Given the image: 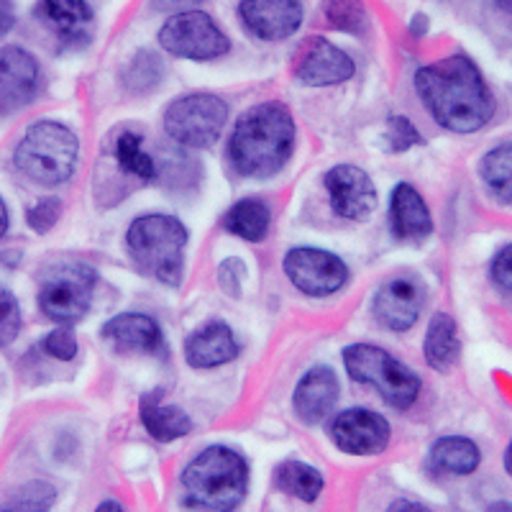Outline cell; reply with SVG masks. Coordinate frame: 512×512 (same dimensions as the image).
Instances as JSON below:
<instances>
[{
	"label": "cell",
	"instance_id": "6da1fadb",
	"mask_svg": "<svg viewBox=\"0 0 512 512\" xmlns=\"http://www.w3.org/2000/svg\"><path fill=\"white\" fill-rule=\"evenodd\" d=\"M413 85L425 111L451 134H474L495 116V95L482 70L461 52L420 67Z\"/></svg>",
	"mask_w": 512,
	"mask_h": 512
},
{
	"label": "cell",
	"instance_id": "7a4b0ae2",
	"mask_svg": "<svg viewBox=\"0 0 512 512\" xmlns=\"http://www.w3.org/2000/svg\"><path fill=\"white\" fill-rule=\"evenodd\" d=\"M297 146V123L290 105L262 100L236 118L228 136L226 157L246 180H269L290 164Z\"/></svg>",
	"mask_w": 512,
	"mask_h": 512
},
{
	"label": "cell",
	"instance_id": "3957f363",
	"mask_svg": "<svg viewBox=\"0 0 512 512\" xmlns=\"http://www.w3.org/2000/svg\"><path fill=\"white\" fill-rule=\"evenodd\" d=\"M251 469L244 454L226 443H213L192 456L182 469V492L192 507L205 512H236L249 495Z\"/></svg>",
	"mask_w": 512,
	"mask_h": 512
},
{
	"label": "cell",
	"instance_id": "277c9868",
	"mask_svg": "<svg viewBox=\"0 0 512 512\" xmlns=\"http://www.w3.org/2000/svg\"><path fill=\"white\" fill-rule=\"evenodd\" d=\"M13 167L39 187H62L75 177L80 164V136L67 123L39 118L29 123L13 146Z\"/></svg>",
	"mask_w": 512,
	"mask_h": 512
},
{
	"label": "cell",
	"instance_id": "5b68a950",
	"mask_svg": "<svg viewBox=\"0 0 512 512\" xmlns=\"http://www.w3.org/2000/svg\"><path fill=\"white\" fill-rule=\"evenodd\" d=\"M190 231L177 216L144 213L126 228V254L144 277L164 287H177L185 277V251Z\"/></svg>",
	"mask_w": 512,
	"mask_h": 512
},
{
	"label": "cell",
	"instance_id": "8992f818",
	"mask_svg": "<svg viewBox=\"0 0 512 512\" xmlns=\"http://www.w3.org/2000/svg\"><path fill=\"white\" fill-rule=\"evenodd\" d=\"M344 369L354 382L367 384L390 408L408 410L420 397V377L395 354L374 344H349L341 354Z\"/></svg>",
	"mask_w": 512,
	"mask_h": 512
},
{
	"label": "cell",
	"instance_id": "52a82bcc",
	"mask_svg": "<svg viewBox=\"0 0 512 512\" xmlns=\"http://www.w3.org/2000/svg\"><path fill=\"white\" fill-rule=\"evenodd\" d=\"M98 287V269L88 262H64L49 264L41 272L36 305L41 315L57 326H75L82 318H88L93 308V295Z\"/></svg>",
	"mask_w": 512,
	"mask_h": 512
},
{
	"label": "cell",
	"instance_id": "ba28073f",
	"mask_svg": "<svg viewBox=\"0 0 512 512\" xmlns=\"http://www.w3.org/2000/svg\"><path fill=\"white\" fill-rule=\"evenodd\" d=\"M228 116H231V108H228L226 98L208 93V90H195V93L169 100V105L164 108L162 126L164 134L177 146L203 152L221 141Z\"/></svg>",
	"mask_w": 512,
	"mask_h": 512
},
{
	"label": "cell",
	"instance_id": "9c48e42d",
	"mask_svg": "<svg viewBox=\"0 0 512 512\" xmlns=\"http://www.w3.org/2000/svg\"><path fill=\"white\" fill-rule=\"evenodd\" d=\"M157 41L162 52L185 62H216L231 52V36L216 18L200 8L167 16Z\"/></svg>",
	"mask_w": 512,
	"mask_h": 512
},
{
	"label": "cell",
	"instance_id": "30bf717a",
	"mask_svg": "<svg viewBox=\"0 0 512 512\" xmlns=\"http://www.w3.org/2000/svg\"><path fill=\"white\" fill-rule=\"evenodd\" d=\"M282 272L305 297H331L351 280L349 264L333 251L318 246H292L282 259Z\"/></svg>",
	"mask_w": 512,
	"mask_h": 512
},
{
	"label": "cell",
	"instance_id": "8fae6325",
	"mask_svg": "<svg viewBox=\"0 0 512 512\" xmlns=\"http://www.w3.org/2000/svg\"><path fill=\"white\" fill-rule=\"evenodd\" d=\"M44 88V70L34 52L21 44L0 47V118H11L36 103Z\"/></svg>",
	"mask_w": 512,
	"mask_h": 512
},
{
	"label": "cell",
	"instance_id": "7c38bea8",
	"mask_svg": "<svg viewBox=\"0 0 512 512\" xmlns=\"http://www.w3.org/2000/svg\"><path fill=\"white\" fill-rule=\"evenodd\" d=\"M356 75V62L346 49L323 36L300 41L292 59V77L305 88H336Z\"/></svg>",
	"mask_w": 512,
	"mask_h": 512
},
{
	"label": "cell",
	"instance_id": "4fadbf2b",
	"mask_svg": "<svg viewBox=\"0 0 512 512\" xmlns=\"http://www.w3.org/2000/svg\"><path fill=\"white\" fill-rule=\"evenodd\" d=\"M323 185H326L333 216L361 223L369 221L377 210V185H374L367 169L356 167V164H336L326 172Z\"/></svg>",
	"mask_w": 512,
	"mask_h": 512
},
{
	"label": "cell",
	"instance_id": "5bb4252c",
	"mask_svg": "<svg viewBox=\"0 0 512 512\" xmlns=\"http://www.w3.org/2000/svg\"><path fill=\"white\" fill-rule=\"evenodd\" d=\"M425 308V287L413 274H395L374 290L372 315L384 331L408 333Z\"/></svg>",
	"mask_w": 512,
	"mask_h": 512
},
{
	"label": "cell",
	"instance_id": "9a60e30c",
	"mask_svg": "<svg viewBox=\"0 0 512 512\" xmlns=\"http://www.w3.org/2000/svg\"><path fill=\"white\" fill-rule=\"evenodd\" d=\"M331 441L341 454L377 456L392 441V425L369 408H346L331 420Z\"/></svg>",
	"mask_w": 512,
	"mask_h": 512
},
{
	"label": "cell",
	"instance_id": "2e32d148",
	"mask_svg": "<svg viewBox=\"0 0 512 512\" xmlns=\"http://www.w3.org/2000/svg\"><path fill=\"white\" fill-rule=\"evenodd\" d=\"M236 18L249 36L267 44L292 39L303 29V0H239Z\"/></svg>",
	"mask_w": 512,
	"mask_h": 512
},
{
	"label": "cell",
	"instance_id": "e0dca14e",
	"mask_svg": "<svg viewBox=\"0 0 512 512\" xmlns=\"http://www.w3.org/2000/svg\"><path fill=\"white\" fill-rule=\"evenodd\" d=\"M34 16L64 47H88L95 36L93 0H36Z\"/></svg>",
	"mask_w": 512,
	"mask_h": 512
},
{
	"label": "cell",
	"instance_id": "ac0fdd59",
	"mask_svg": "<svg viewBox=\"0 0 512 512\" xmlns=\"http://www.w3.org/2000/svg\"><path fill=\"white\" fill-rule=\"evenodd\" d=\"M100 336L118 354L167 356V338H164L162 326L152 315L136 313V310L105 320Z\"/></svg>",
	"mask_w": 512,
	"mask_h": 512
},
{
	"label": "cell",
	"instance_id": "d6986e66",
	"mask_svg": "<svg viewBox=\"0 0 512 512\" xmlns=\"http://www.w3.org/2000/svg\"><path fill=\"white\" fill-rule=\"evenodd\" d=\"M341 400V382L328 364H315L297 379L292 390V413L303 425H320L331 418Z\"/></svg>",
	"mask_w": 512,
	"mask_h": 512
},
{
	"label": "cell",
	"instance_id": "ffe728a7",
	"mask_svg": "<svg viewBox=\"0 0 512 512\" xmlns=\"http://www.w3.org/2000/svg\"><path fill=\"white\" fill-rule=\"evenodd\" d=\"M182 354H185L187 367L208 372V369L226 367L233 359H239L241 344L226 320L210 318L187 333Z\"/></svg>",
	"mask_w": 512,
	"mask_h": 512
},
{
	"label": "cell",
	"instance_id": "44dd1931",
	"mask_svg": "<svg viewBox=\"0 0 512 512\" xmlns=\"http://www.w3.org/2000/svg\"><path fill=\"white\" fill-rule=\"evenodd\" d=\"M390 226L402 241L428 239L433 233L431 208L410 182H397L390 192Z\"/></svg>",
	"mask_w": 512,
	"mask_h": 512
},
{
	"label": "cell",
	"instance_id": "7402d4cb",
	"mask_svg": "<svg viewBox=\"0 0 512 512\" xmlns=\"http://www.w3.org/2000/svg\"><path fill=\"white\" fill-rule=\"evenodd\" d=\"M162 392H146L139 400V420L144 431L159 443H172L177 438H185L192 433V420L177 405L162 402Z\"/></svg>",
	"mask_w": 512,
	"mask_h": 512
},
{
	"label": "cell",
	"instance_id": "603a6c76",
	"mask_svg": "<svg viewBox=\"0 0 512 512\" xmlns=\"http://www.w3.org/2000/svg\"><path fill=\"white\" fill-rule=\"evenodd\" d=\"M111 162L113 169H118V180H131L136 185L157 182V162L144 149V134L139 131H121L113 136Z\"/></svg>",
	"mask_w": 512,
	"mask_h": 512
},
{
	"label": "cell",
	"instance_id": "cb8c5ba5",
	"mask_svg": "<svg viewBox=\"0 0 512 512\" xmlns=\"http://www.w3.org/2000/svg\"><path fill=\"white\" fill-rule=\"evenodd\" d=\"M461 354L459 328H456L454 315L436 313L425 328L423 338V359L433 372H451L456 367Z\"/></svg>",
	"mask_w": 512,
	"mask_h": 512
},
{
	"label": "cell",
	"instance_id": "d4e9b609",
	"mask_svg": "<svg viewBox=\"0 0 512 512\" xmlns=\"http://www.w3.org/2000/svg\"><path fill=\"white\" fill-rule=\"evenodd\" d=\"M272 228V208L262 198H241L226 210L223 231L246 244H262Z\"/></svg>",
	"mask_w": 512,
	"mask_h": 512
},
{
	"label": "cell",
	"instance_id": "484cf974",
	"mask_svg": "<svg viewBox=\"0 0 512 512\" xmlns=\"http://www.w3.org/2000/svg\"><path fill=\"white\" fill-rule=\"evenodd\" d=\"M428 461L436 472L454 474V477H469L482 464V451L477 443L466 436H443L431 446Z\"/></svg>",
	"mask_w": 512,
	"mask_h": 512
},
{
	"label": "cell",
	"instance_id": "4316f807",
	"mask_svg": "<svg viewBox=\"0 0 512 512\" xmlns=\"http://www.w3.org/2000/svg\"><path fill=\"white\" fill-rule=\"evenodd\" d=\"M272 482L282 495L295 497V500L308 502V505H313L320 492H323V487H326V477L320 474V469L300 459L280 461L274 466Z\"/></svg>",
	"mask_w": 512,
	"mask_h": 512
},
{
	"label": "cell",
	"instance_id": "83f0119b",
	"mask_svg": "<svg viewBox=\"0 0 512 512\" xmlns=\"http://www.w3.org/2000/svg\"><path fill=\"white\" fill-rule=\"evenodd\" d=\"M167 77V64L154 49H136L121 67V85L131 95H149Z\"/></svg>",
	"mask_w": 512,
	"mask_h": 512
},
{
	"label": "cell",
	"instance_id": "f1b7e54d",
	"mask_svg": "<svg viewBox=\"0 0 512 512\" xmlns=\"http://www.w3.org/2000/svg\"><path fill=\"white\" fill-rule=\"evenodd\" d=\"M479 177L492 200L512 205V141L492 146L479 162Z\"/></svg>",
	"mask_w": 512,
	"mask_h": 512
},
{
	"label": "cell",
	"instance_id": "f546056e",
	"mask_svg": "<svg viewBox=\"0 0 512 512\" xmlns=\"http://www.w3.org/2000/svg\"><path fill=\"white\" fill-rule=\"evenodd\" d=\"M57 505V487L47 479H29L0 500V512H52Z\"/></svg>",
	"mask_w": 512,
	"mask_h": 512
},
{
	"label": "cell",
	"instance_id": "4dcf8cb0",
	"mask_svg": "<svg viewBox=\"0 0 512 512\" xmlns=\"http://www.w3.org/2000/svg\"><path fill=\"white\" fill-rule=\"evenodd\" d=\"M320 13L333 31L361 36L369 31V11L364 0H320Z\"/></svg>",
	"mask_w": 512,
	"mask_h": 512
},
{
	"label": "cell",
	"instance_id": "1f68e13d",
	"mask_svg": "<svg viewBox=\"0 0 512 512\" xmlns=\"http://www.w3.org/2000/svg\"><path fill=\"white\" fill-rule=\"evenodd\" d=\"M24 331V310L11 287L0 285V349H8Z\"/></svg>",
	"mask_w": 512,
	"mask_h": 512
},
{
	"label": "cell",
	"instance_id": "d6a6232c",
	"mask_svg": "<svg viewBox=\"0 0 512 512\" xmlns=\"http://www.w3.org/2000/svg\"><path fill=\"white\" fill-rule=\"evenodd\" d=\"M62 200L57 195H44V198L34 200L26 208V226L36 233V236H47L62 218Z\"/></svg>",
	"mask_w": 512,
	"mask_h": 512
},
{
	"label": "cell",
	"instance_id": "836d02e7",
	"mask_svg": "<svg viewBox=\"0 0 512 512\" xmlns=\"http://www.w3.org/2000/svg\"><path fill=\"white\" fill-rule=\"evenodd\" d=\"M384 141H387V149L392 154H405L413 146L423 144V136L408 116H390L387 126H384Z\"/></svg>",
	"mask_w": 512,
	"mask_h": 512
},
{
	"label": "cell",
	"instance_id": "e575fe53",
	"mask_svg": "<svg viewBox=\"0 0 512 512\" xmlns=\"http://www.w3.org/2000/svg\"><path fill=\"white\" fill-rule=\"evenodd\" d=\"M41 351H44L49 359L75 361L77 354H80V341H77L72 326H57L41 336Z\"/></svg>",
	"mask_w": 512,
	"mask_h": 512
},
{
	"label": "cell",
	"instance_id": "d590c367",
	"mask_svg": "<svg viewBox=\"0 0 512 512\" xmlns=\"http://www.w3.org/2000/svg\"><path fill=\"white\" fill-rule=\"evenodd\" d=\"M246 280V264L236 256H228L218 264V285L226 292L228 297H241V290H244Z\"/></svg>",
	"mask_w": 512,
	"mask_h": 512
},
{
	"label": "cell",
	"instance_id": "8d00e7d4",
	"mask_svg": "<svg viewBox=\"0 0 512 512\" xmlns=\"http://www.w3.org/2000/svg\"><path fill=\"white\" fill-rule=\"evenodd\" d=\"M489 277L505 295L512 297V244L502 246L497 251L495 259H492V267H489Z\"/></svg>",
	"mask_w": 512,
	"mask_h": 512
},
{
	"label": "cell",
	"instance_id": "74e56055",
	"mask_svg": "<svg viewBox=\"0 0 512 512\" xmlns=\"http://www.w3.org/2000/svg\"><path fill=\"white\" fill-rule=\"evenodd\" d=\"M208 0H149V8L154 13H164V16H175V13L195 11V8L205 6Z\"/></svg>",
	"mask_w": 512,
	"mask_h": 512
},
{
	"label": "cell",
	"instance_id": "f35d334b",
	"mask_svg": "<svg viewBox=\"0 0 512 512\" xmlns=\"http://www.w3.org/2000/svg\"><path fill=\"white\" fill-rule=\"evenodd\" d=\"M16 26V6L13 0H0V39L8 36Z\"/></svg>",
	"mask_w": 512,
	"mask_h": 512
},
{
	"label": "cell",
	"instance_id": "ab89813d",
	"mask_svg": "<svg viewBox=\"0 0 512 512\" xmlns=\"http://www.w3.org/2000/svg\"><path fill=\"white\" fill-rule=\"evenodd\" d=\"M428 29H431V21H428V16H423V13H415V16L410 18L408 31L415 36V39H420V36L428 34Z\"/></svg>",
	"mask_w": 512,
	"mask_h": 512
},
{
	"label": "cell",
	"instance_id": "60d3db41",
	"mask_svg": "<svg viewBox=\"0 0 512 512\" xmlns=\"http://www.w3.org/2000/svg\"><path fill=\"white\" fill-rule=\"evenodd\" d=\"M8 231H11V208H8L3 192H0V241L6 239Z\"/></svg>",
	"mask_w": 512,
	"mask_h": 512
},
{
	"label": "cell",
	"instance_id": "b9f144b4",
	"mask_svg": "<svg viewBox=\"0 0 512 512\" xmlns=\"http://www.w3.org/2000/svg\"><path fill=\"white\" fill-rule=\"evenodd\" d=\"M390 512H433V510H428V507L413 500H395L390 505Z\"/></svg>",
	"mask_w": 512,
	"mask_h": 512
},
{
	"label": "cell",
	"instance_id": "7bdbcfd3",
	"mask_svg": "<svg viewBox=\"0 0 512 512\" xmlns=\"http://www.w3.org/2000/svg\"><path fill=\"white\" fill-rule=\"evenodd\" d=\"M93 512H126V510H123V505L118 500H103Z\"/></svg>",
	"mask_w": 512,
	"mask_h": 512
},
{
	"label": "cell",
	"instance_id": "ee69618b",
	"mask_svg": "<svg viewBox=\"0 0 512 512\" xmlns=\"http://www.w3.org/2000/svg\"><path fill=\"white\" fill-rule=\"evenodd\" d=\"M502 464H505V472L510 474V477H512V441L507 443V448H505V456H502Z\"/></svg>",
	"mask_w": 512,
	"mask_h": 512
},
{
	"label": "cell",
	"instance_id": "f6af8a7d",
	"mask_svg": "<svg viewBox=\"0 0 512 512\" xmlns=\"http://www.w3.org/2000/svg\"><path fill=\"white\" fill-rule=\"evenodd\" d=\"M492 3H495V6H497V11L510 13V16H512V0H492Z\"/></svg>",
	"mask_w": 512,
	"mask_h": 512
},
{
	"label": "cell",
	"instance_id": "bcb514c9",
	"mask_svg": "<svg viewBox=\"0 0 512 512\" xmlns=\"http://www.w3.org/2000/svg\"><path fill=\"white\" fill-rule=\"evenodd\" d=\"M487 512H512V502H495Z\"/></svg>",
	"mask_w": 512,
	"mask_h": 512
}]
</instances>
